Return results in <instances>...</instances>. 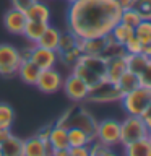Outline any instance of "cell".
<instances>
[{
    "label": "cell",
    "instance_id": "1",
    "mask_svg": "<svg viewBox=\"0 0 151 156\" xmlns=\"http://www.w3.org/2000/svg\"><path fill=\"white\" fill-rule=\"evenodd\" d=\"M120 13L115 0H76L68 7L67 24L80 39L106 36L120 21Z\"/></svg>",
    "mask_w": 151,
    "mask_h": 156
},
{
    "label": "cell",
    "instance_id": "2",
    "mask_svg": "<svg viewBox=\"0 0 151 156\" xmlns=\"http://www.w3.org/2000/svg\"><path fill=\"white\" fill-rule=\"evenodd\" d=\"M106 63L107 58L104 55H88L81 54L80 58L73 63V72L81 80H85L90 88L97 86L106 81Z\"/></svg>",
    "mask_w": 151,
    "mask_h": 156
},
{
    "label": "cell",
    "instance_id": "3",
    "mask_svg": "<svg viewBox=\"0 0 151 156\" xmlns=\"http://www.w3.org/2000/svg\"><path fill=\"white\" fill-rule=\"evenodd\" d=\"M122 106L127 115H143L146 109L151 106V88L140 85L138 88L125 93L122 96Z\"/></svg>",
    "mask_w": 151,
    "mask_h": 156
},
{
    "label": "cell",
    "instance_id": "4",
    "mask_svg": "<svg viewBox=\"0 0 151 156\" xmlns=\"http://www.w3.org/2000/svg\"><path fill=\"white\" fill-rule=\"evenodd\" d=\"M148 127L140 115H127L120 122V145L125 146L148 135Z\"/></svg>",
    "mask_w": 151,
    "mask_h": 156
},
{
    "label": "cell",
    "instance_id": "5",
    "mask_svg": "<svg viewBox=\"0 0 151 156\" xmlns=\"http://www.w3.org/2000/svg\"><path fill=\"white\" fill-rule=\"evenodd\" d=\"M94 140H97L107 148H114V146L120 145V122L114 119H106L99 122Z\"/></svg>",
    "mask_w": 151,
    "mask_h": 156
},
{
    "label": "cell",
    "instance_id": "6",
    "mask_svg": "<svg viewBox=\"0 0 151 156\" xmlns=\"http://www.w3.org/2000/svg\"><path fill=\"white\" fill-rule=\"evenodd\" d=\"M21 58H23L21 52L15 46L0 44V75H3V76L16 75Z\"/></svg>",
    "mask_w": 151,
    "mask_h": 156
},
{
    "label": "cell",
    "instance_id": "7",
    "mask_svg": "<svg viewBox=\"0 0 151 156\" xmlns=\"http://www.w3.org/2000/svg\"><path fill=\"white\" fill-rule=\"evenodd\" d=\"M47 143H49V148H51V153L52 154L68 156V148H70V143H68L67 127L62 125V124H57V125L51 127Z\"/></svg>",
    "mask_w": 151,
    "mask_h": 156
},
{
    "label": "cell",
    "instance_id": "8",
    "mask_svg": "<svg viewBox=\"0 0 151 156\" xmlns=\"http://www.w3.org/2000/svg\"><path fill=\"white\" fill-rule=\"evenodd\" d=\"M62 88H63V91H65L68 99H72L75 102L86 101L88 96H90V91H91V88L88 86V83L85 80H81V78L78 75H75V73H72L67 80H63Z\"/></svg>",
    "mask_w": 151,
    "mask_h": 156
},
{
    "label": "cell",
    "instance_id": "9",
    "mask_svg": "<svg viewBox=\"0 0 151 156\" xmlns=\"http://www.w3.org/2000/svg\"><path fill=\"white\" fill-rule=\"evenodd\" d=\"M122 96L124 94L119 90V86L115 83H111L106 80V81L99 83L97 86L91 88L88 99L94 101V102H112V101H120Z\"/></svg>",
    "mask_w": 151,
    "mask_h": 156
},
{
    "label": "cell",
    "instance_id": "10",
    "mask_svg": "<svg viewBox=\"0 0 151 156\" xmlns=\"http://www.w3.org/2000/svg\"><path fill=\"white\" fill-rule=\"evenodd\" d=\"M28 57L31 58L41 70L54 68L55 63L58 62L57 51H52V49H47V47H41V46H37V44H34V46L28 51Z\"/></svg>",
    "mask_w": 151,
    "mask_h": 156
},
{
    "label": "cell",
    "instance_id": "11",
    "mask_svg": "<svg viewBox=\"0 0 151 156\" xmlns=\"http://www.w3.org/2000/svg\"><path fill=\"white\" fill-rule=\"evenodd\" d=\"M62 75L54 68H46V70H41L39 73V78L36 81V86L39 91L46 93V94H52V93L58 91L62 88Z\"/></svg>",
    "mask_w": 151,
    "mask_h": 156
},
{
    "label": "cell",
    "instance_id": "12",
    "mask_svg": "<svg viewBox=\"0 0 151 156\" xmlns=\"http://www.w3.org/2000/svg\"><path fill=\"white\" fill-rule=\"evenodd\" d=\"M112 41H114V39L111 37V34L80 39L81 52L83 54H88V55H106L107 47H109V44Z\"/></svg>",
    "mask_w": 151,
    "mask_h": 156
},
{
    "label": "cell",
    "instance_id": "13",
    "mask_svg": "<svg viewBox=\"0 0 151 156\" xmlns=\"http://www.w3.org/2000/svg\"><path fill=\"white\" fill-rule=\"evenodd\" d=\"M28 23V18H26V13L21 12L18 8H10L3 16V24L7 28L8 33L12 34H16V36H21L23 31H24V26Z\"/></svg>",
    "mask_w": 151,
    "mask_h": 156
},
{
    "label": "cell",
    "instance_id": "14",
    "mask_svg": "<svg viewBox=\"0 0 151 156\" xmlns=\"http://www.w3.org/2000/svg\"><path fill=\"white\" fill-rule=\"evenodd\" d=\"M65 127H78V129L85 130L93 140L96 138V129H97V122L94 120V117L90 115L86 111H78L73 117L68 119V124H63Z\"/></svg>",
    "mask_w": 151,
    "mask_h": 156
},
{
    "label": "cell",
    "instance_id": "15",
    "mask_svg": "<svg viewBox=\"0 0 151 156\" xmlns=\"http://www.w3.org/2000/svg\"><path fill=\"white\" fill-rule=\"evenodd\" d=\"M106 80L111 83H117L122 73L127 70V54H120V55H111L106 57Z\"/></svg>",
    "mask_w": 151,
    "mask_h": 156
},
{
    "label": "cell",
    "instance_id": "16",
    "mask_svg": "<svg viewBox=\"0 0 151 156\" xmlns=\"http://www.w3.org/2000/svg\"><path fill=\"white\" fill-rule=\"evenodd\" d=\"M21 55H23V54H21ZM39 73H41V68H39L28 55H23L21 62H19V67H18L16 75L21 78V80L26 83V85L36 86V81H37V78H39Z\"/></svg>",
    "mask_w": 151,
    "mask_h": 156
},
{
    "label": "cell",
    "instance_id": "17",
    "mask_svg": "<svg viewBox=\"0 0 151 156\" xmlns=\"http://www.w3.org/2000/svg\"><path fill=\"white\" fill-rule=\"evenodd\" d=\"M51 153L47 140L41 138V136H31L28 140H23V154L24 156H44Z\"/></svg>",
    "mask_w": 151,
    "mask_h": 156
},
{
    "label": "cell",
    "instance_id": "18",
    "mask_svg": "<svg viewBox=\"0 0 151 156\" xmlns=\"http://www.w3.org/2000/svg\"><path fill=\"white\" fill-rule=\"evenodd\" d=\"M26 18L31 21H42V23H49L51 20V10L46 3H42L41 0H36L26 12Z\"/></svg>",
    "mask_w": 151,
    "mask_h": 156
},
{
    "label": "cell",
    "instance_id": "19",
    "mask_svg": "<svg viewBox=\"0 0 151 156\" xmlns=\"http://www.w3.org/2000/svg\"><path fill=\"white\" fill-rule=\"evenodd\" d=\"M58 39H60V31L54 26H49L46 28V31L42 33V36L37 39V46L41 47H47V49H52V51H57V46H58Z\"/></svg>",
    "mask_w": 151,
    "mask_h": 156
},
{
    "label": "cell",
    "instance_id": "20",
    "mask_svg": "<svg viewBox=\"0 0 151 156\" xmlns=\"http://www.w3.org/2000/svg\"><path fill=\"white\" fill-rule=\"evenodd\" d=\"M124 150H125V154L128 156H151V145L146 136L125 145Z\"/></svg>",
    "mask_w": 151,
    "mask_h": 156
},
{
    "label": "cell",
    "instance_id": "21",
    "mask_svg": "<svg viewBox=\"0 0 151 156\" xmlns=\"http://www.w3.org/2000/svg\"><path fill=\"white\" fill-rule=\"evenodd\" d=\"M49 26V23H42V21H31V20H28L26 26H24V31L21 36H24L28 39L29 42L36 44L37 39L42 36V33L46 31V28Z\"/></svg>",
    "mask_w": 151,
    "mask_h": 156
},
{
    "label": "cell",
    "instance_id": "22",
    "mask_svg": "<svg viewBox=\"0 0 151 156\" xmlns=\"http://www.w3.org/2000/svg\"><path fill=\"white\" fill-rule=\"evenodd\" d=\"M115 85L119 86V90L122 91V94H125V93H128L132 90H135V88H138L141 83H140V76L136 75V73L130 72V70H125Z\"/></svg>",
    "mask_w": 151,
    "mask_h": 156
},
{
    "label": "cell",
    "instance_id": "23",
    "mask_svg": "<svg viewBox=\"0 0 151 156\" xmlns=\"http://www.w3.org/2000/svg\"><path fill=\"white\" fill-rule=\"evenodd\" d=\"M2 150V156H21L23 154V140L16 138L13 133L8 136L7 140L0 145Z\"/></svg>",
    "mask_w": 151,
    "mask_h": 156
},
{
    "label": "cell",
    "instance_id": "24",
    "mask_svg": "<svg viewBox=\"0 0 151 156\" xmlns=\"http://www.w3.org/2000/svg\"><path fill=\"white\" fill-rule=\"evenodd\" d=\"M67 132H68V143H70V146L91 145L93 138L86 133L85 130L78 129V127H67Z\"/></svg>",
    "mask_w": 151,
    "mask_h": 156
},
{
    "label": "cell",
    "instance_id": "25",
    "mask_svg": "<svg viewBox=\"0 0 151 156\" xmlns=\"http://www.w3.org/2000/svg\"><path fill=\"white\" fill-rule=\"evenodd\" d=\"M149 62V58L145 55L143 52L140 54H127V70L136 73V75H140L141 72L145 70L146 63Z\"/></svg>",
    "mask_w": 151,
    "mask_h": 156
},
{
    "label": "cell",
    "instance_id": "26",
    "mask_svg": "<svg viewBox=\"0 0 151 156\" xmlns=\"http://www.w3.org/2000/svg\"><path fill=\"white\" fill-rule=\"evenodd\" d=\"M109 34L117 44H122V46H124V42L127 41V39H128L130 36H133V28H130V26H127V24L119 21L114 28H112V31Z\"/></svg>",
    "mask_w": 151,
    "mask_h": 156
},
{
    "label": "cell",
    "instance_id": "27",
    "mask_svg": "<svg viewBox=\"0 0 151 156\" xmlns=\"http://www.w3.org/2000/svg\"><path fill=\"white\" fill-rule=\"evenodd\" d=\"M80 46V37L75 36L70 29L67 33H60V39H58V46H57V52H63L68 49H73Z\"/></svg>",
    "mask_w": 151,
    "mask_h": 156
},
{
    "label": "cell",
    "instance_id": "28",
    "mask_svg": "<svg viewBox=\"0 0 151 156\" xmlns=\"http://www.w3.org/2000/svg\"><path fill=\"white\" fill-rule=\"evenodd\" d=\"M133 34L141 41V44H149L151 42V20H141L135 26Z\"/></svg>",
    "mask_w": 151,
    "mask_h": 156
},
{
    "label": "cell",
    "instance_id": "29",
    "mask_svg": "<svg viewBox=\"0 0 151 156\" xmlns=\"http://www.w3.org/2000/svg\"><path fill=\"white\" fill-rule=\"evenodd\" d=\"M15 120V111L10 104L0 102V127L2 129H12Z\"/></svg>",
    "mask_w": 151,
    "mask_h": 156
},
{
    "label": "cell",
    "instance_id": "30",
    "mask_svg": "<svg viewBox=\"0 0 151 156\" xmlns=\"http://www.w3.org/2000/svg\"><path fill=\"white\" fill-rule=\"evenodd\" d=\"M81 54H83V52H81V46H76V47H73V49H68V51L57 52V55H58V60H60L62 63L73 67V63H75L78 58H80Z\"/></svg>",
    "mask_w": 151,
    "mask_h": 156
},
{
    "label": "cell",
    "instance_id": "31",
    "mask_svg": "<svg viewBox=\"0 0 151 156\" xmlns=\"http://www.w3.org/2000/svg\"><path fill=\"white\" fill-rule=\"evenodd\" d=\"M141 20L143 18L140 16V13L136 12L135 8H125V10H122V13H120V23H124V24H127V26H130L133 29Z\"/></svg>",
    "mask_w": 151,
    "mask_h": 156
},
{
    "label": "cell",
    "instance_id": "32",
    "mask_svg": "<svg viewBox=\"0 0 151 156\" xmlns=\"http://www.w3.org/2000/svg\"><path fill=\"white\" fill-rule=\"evenodd\" d=\"M132 8H135L143 20H151V0H135Z\"/></svg>",
    "mask_w": 151,
    "mask_h": 156
},
{
    "label": "cell",
    "instance_id": "33",
    "mask_svg": "<svg viewBox=\"0 0 151 156\" xmlns=\"http://www.w3.org/2000/svg\"><path fill=\"white\" fill-rule=\"evenodd\" d=\"M124 51H125V54H140V52H143V44L133 34V36H130L124 42Z\"/></svg>",
    "mask_w": 151,
    "mask_h": 156
},
{
    "label": "cell",
    "instance_id": "34",
    "mask_svg": "<svg viewBox=\"0 0 151 156\" xmlns=\"http://www.w3.org/2000/svg\"><path fill=\"white\" fill-rule=\"evenodd\" d=\"M138 76H140V83H141V85L151 88V58H149V62L146 63L145 70L141 72Z\"/></svg>",
    "mask_w": 151,
    "mask_h": 156
},
{
    "label": "cell",
    "instance_id": "35",
    "mask_svg": "<svg viewBox=\"0 0 151 156\" xmlns=\"http://www.w3.org/2000/svg\"><path fill=\"white\" fill-rule=\"evenodd\" d=\"M68 154H70V156H90L91 154L90 145H85V146H70V148H68Z\"/></svg>",
    "mask_w": 151,
    "mask_h": 156
},
{
    "label": "cell",
    "instance_id": "36",
    "mask_svg": "<svg viewBox=\"0 0 151 156\" xmlns=\"http://www.w3.org/2000/svg\"><path fill=\"white\" fill-rule=\"evenodd\" d=\"M34 2H36V0H12V7L21 10V12H26Z\"/></svg>",
    "mask_w": 151,
    "mask_h": 156
},
{
    "label": "cell",
    "instance_id": "37",
    "mask_svg": "<svg viewBox=\"0 0 151 156\" xmlns=\"http://www.w3.org/2000/svg\"><path fill=\"white\" fill-rule=\"evenodd\" d=\"M141 119L145 120V124H146V127H148V130H151V106L146 109L145 114L141 115Z\"/></svg>",
    "mask_w": 151,
    "mask_h": 156
},
{
    "label": "cell",
    "instance_id": "38",
    "mask_svg": "<svg viewBox=\"0 0 151 156\" xmlns=\"http://www.w3.org/2000/svg\"><path fill=\"white\" fill-rule=\"evenodd\" d=\"M10 135H12V132H10V129H2V127H0V145H2V143H3V141L8 138Z\"/></svg>",
    "mask_w": 151,
    "mask_h": 156
},
{
    "label": "cell",
    "instance_id": "39",
    "mask_svg": "<svg viewBox=\"0 0 151 156\" xmlns=\"http://www.w3.org/2000/svg\"><path fill=\"white\" fill-rule=\"evenodd\" d=\"M115 2L120 5L122 10H125V8H132V5H133L135 0H115Z\"/></svg>",
    "mask_w": 151,
    "mask_h": 156
},
{
    "label": "cell",
    "instance_id": "40",
    "mask_svg": "<svg viewBox=\"0 0 151 156\" xmlns=\"http://www.w3.org/2000/svg\"><path fill=\"white\" fill-rule=\"evenodd\" d=\"M143 54H145L148 58H151V42H149V44H145V46H143Z\"/></svg>",
    "mask_w": 151,
    "mask_h": 156
},
{
    "label": "cell",
    "instance_id": "41",
    "mask_svg": "<svg viewBox=\"0 0 151 156\" xmlns=\"http://www.w3.org/2000/svg\"><path fill=\"white\" fill-rule=\"evenodd\" d=\"M146 138H148V141H149V145H151V130L148 132V135H146Z\"/></svg>",
    "mask_w": 151,
    "mask_h": 156
},
{
    "label": "cell",
    "instance_id": "42",
    "mask_svg": "<svg viewBox=\"0 0 151 156\" xmlns=\"http://www.w3.org/2000/svg\"><path fill=\"white\" fill-rule=\"evenodd\" d=\"M67 2H68V3H73V2H76V0H67Z\"/></svg>",
    "mask_w": 151,
    "mask_h": 156
},
{
    "label": "cell",
    "instance_id": "43",
    "mask_svg": "<svg viewBox=\"0 0 151 156\" xmlns=\"http://www.w3.org/2000/svg\"><path fill=\"white\" fill-rule=\"evenodd\" d=\"M0 156H2V150H0Z\"/></svg>",
    "mask_w": 151,
    "mask_h": 156
}]
</instances>
